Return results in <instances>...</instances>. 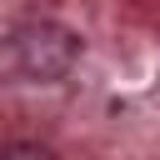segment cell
I'll return each mask as SVG.
<instances>
[{
  "label": "cell",
  "instance_id": "6da1fadb",
  "mask_svg": "<svg viewBox=\"0 0 160 160\" xmlns=\"http://www.w3.org/2000/svg\"><path fill=\"white\" fill-rule=\"evenodd\" d=\"M80 60V35L60 20H25L10 35V65L25 80H60Z\"/></svg>",
  "mask_w": 160,
  "mask_h": 160
},
{
  "label": "cell",
  "instance_id": "7a4b0ae2",
  "mask_svg": "<svg viewBox=\"0 0 160 160\" xmlns=\"http://www.w3.org/2000/svg\"><path fill=\"white\" fill-rule=\"evenodd\" d=\"M0 160H55V150L50 145H35V140H10L0 150Z\"/></svg>",
  "mask_w": 160,
  "mask_h": 160
}]
</instances>
